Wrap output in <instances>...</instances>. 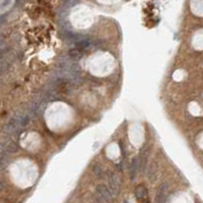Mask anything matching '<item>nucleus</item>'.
I'll use <instances>...</instances> for the list:
<instances>
[{
  "label": "nucleus",
  "instance_id": "obj_2",
  "mask_svg": "<svg viewBox=\"0 0 203 203\" xmlns=\"http://www.w3.org/2000/svg\"><path fill=\"white\" fill-rule=\"evenodd\" d=\"M96 193L98 194V196L103 200V201L107 202V203H112L113 201V195L110 192L109 188H107L105 185L100 184L96 187Z\"/></svg>",
  "mask_w": 203,
  "mask_h": 203
},
{
  "label": "nucleus",
  "instance_id": "obj_4",
  "mask_svg": "<svg viewBox=\"0 0 203 203\" xmlns=\"http://www.w3.org/2000/svg\"><path fill=\"white\" fill-rule=\"evenodd\" d=\"M158 175V163L156 161H151L147 167V177L150 181H155Z\"/></svg>",
  "mask_w": 203,
  "mask_h": 203
},
{
  "label": "nucleus",
  "instance_id": "obj_1",
  "mask_svg": "<svg viewBox=\"0 0 203 203\" xmlns=\"http://www.w3.org/2000/svg\"><path fill=\"white\" fill-rule=\"evenodd\" d=\"M105 175L108 181V188H109L110 192L112 193L113 196L118 195L120 191V177L113 172H107L105 173Z\"/></svg>",
  "mask_w": 203,
  "mask_h": 203
},
{
  "label": "nucleus",
  "instance_id": "obj_7",
  "mask_svg": "<svg viewBox=\"0 0 203 203\" xmlns=\"http://www.w3.org/2000/svg\"><path fill=\"white\" fill-rule=\"evenodd\" d=\"M93 172L96 175V177L99 178V179H103L105 175V172L103 170L102 167L100 164H97V163L93 165Z\"/></svg>",
  "mask_w": 203,
  "mask_h": 203
},
{
  "label": "nucleus",
  "instance_id": "obj_6",
  "mask_svg": "<svg viewBox=\"0 0 203 203\" xmlns=\"http://www.w3.org/2000/svg\"><path fill=\"white\" fill-rule=\"evenodd\" d=\"M135 195L139 200H145L146 196H147V189L144 186H138L135 190Z\"/></svg>",
  "mask_w": 203,
  "mask_h": 203
},
{
  "label": "nucleus",
  "instance_id": "obj_8",
  "mask_svg": "<svg viewBox=\"0 0 203 203\" xmlns=\"http://www.w3.org/2000/svg\"><path fill=\"white\" fill-rule=\"evenodd\" d=\"M143 203H150V202L147 201V200H144V201H143Z\"/></svg>",
  "mask_w": 203,
  "mask_h": 203
},
{
  "label": "nucleus",
  "instance_id": "obj_5",
  "mask_svg": "<svg viewBox=\"0 0 203 203\" xmlns=\"http://www.w3.org/2000/svg\"><path fill=\"white\" fill-rule=\"evenodd\" d=\"M138 172H139V159L138 157H134L131 161V165H130V175L131 179L134 180L137 175Z\"/></svg>",
  "mask_w": 203,
  "mask_h": 203
},
{
  "label": "nucleus",
  "instance_id": "obj_3",
  "mask_svg": "<svg viewBox=\"0 0 203 203\" xmlns=\"http://www.w3.org/2000/svg\"><path fill=\"white\" fill-rule=\"evenodd\" d=\"M168 193V184L163 183L158 187L156 196H155V203H163L165 201V198Z\"/></svg>",
  "mask_w": 203,
  "mask_h": 203
}]
</instances>
